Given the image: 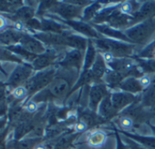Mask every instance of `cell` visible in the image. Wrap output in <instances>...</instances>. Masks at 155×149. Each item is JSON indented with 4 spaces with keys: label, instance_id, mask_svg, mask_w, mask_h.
Returning a JSON list of instances; mask_svg holds the SVG:
<instances>
[{
    "label": "cell",
    "instance_id": "obj_1",
    "mask_svg": "<svg viewBox=\"0 0 155 149\" xmlns=\"http://www.w3.org/2000/svg\"><path fill=\"white\" fill-rule=\"evenodd\" d=\"M98 51L110 52L115 55L116 58L133 57L135 51V45L126 43L120 40H115L101 36L98 39L92 40Z\"/></svg>",
    "mask_w": 155,
    "mask_h": 149
},
{
    "label": "cell",
    "instance_id": "obj_2",
    "mask_svg": "<svg viewBox=\"0 0 155 149\" xmlns=\"http://www.w3.org/2000/svg\"><path fill=\"white\" fill-rule=\"evenodd\" d=\"M123 32L133 45H147L155 35V18L136 24Z\"/></svg>",
    "mask_w": 155,
    "mask_h": 149
},
{
    "label": "cell",
    "instance_id": "obj_3",
    "mask_svg": "<svg viewBox=\"0 0 155 149\" xmlns=\"http://www.w3.org/2000/svg\"><path fill=\"white\" fill-rule=\"evenodd\" d=\"M108 67L115 72H118L127 78H141L144 73L139 67L137 62L133 57L116 58L111 64L108 65Z\"/></svg>",
    "mask_w": 155,
    "mask_h": 149
},
{
    "label": "cell",
    "instance_id": "obj_4",
    "mask_svg": "<svg viewBox=\"0 0 155 149\" xmlns=\"http://www.w3.org/2000/svg\"><path fill=\"white\" fill-rule=\"evenodd\" d=\"M120 115L131 118L134 122L135 128H139L144 124L148 125L150 120L155 116V112H153V110H149L143 107L140 102H137L128 106L126 109L120 112Z\"/></svg>",
    "mask_w": 155,
    "mask_h": 149
},
{
    "label": "cell",
    "instance_id": "obj_5",
    "mask_svg": "<svg viewBox=\"0 0 155 149\" xmlns=\"http://www.w3.org/2000/svg\"><path fill=\"white\" fill-rule=\"evenodd\" d=\"M110 94V89L103 82L91 85L88 94V107L94 112H98L101 103Z\"/></svg>",
    "mask_w": 155,
    "mask_h": 149
},
{
    "label": "cell",
    "instance_id": "obj_6",
    "mask_svg": "<svg viewBox=\"0 0 155 149\" xmlns=\"http://www.w3.org/2000/svg\"><path fill=\"white\" fill-rule=\"evenodd\" d=\"M85 52H82L78 49H70L68 51L59 63L62 68L68 70H76L79 73H81L83 68Z\"/></svg>",
    "mask_w": 155,
    "mask_h": 149
},
{
    "label": "cell",
    "instance_id": "obj_7",
    "mask_svg": "<svg viewBox=\"0 0 155 149\" xmlns=\"http://www.w3.org/2000/svg\"><path fill=\"white\" fill-rule=\"evenodd\" d=\"M85 8L72 5L67 1H64V2L57 3V6L54 8L53 11L58 14V16H60L61 17H63L65 21L81 20Z\"/></svg>",
    "mask_w": 155,
    "mask_h": 149
},
{
    "label": "cell",
    "instance_id": "obj_8",
    "mask_svg": "<svg viewBox=\"0 0 155 149\" xmlns=\"http://www.w3.org/2000/svg\"><path fill=\"white\" fill-rule=\"evenodd\" d=\"M64 23L68 28H70V30H73L74 32H77L79 35L89 39L94 40L103 36L90 23L84 22L82 20H69L64 21Z\"/></svg>",
    "mask_w": 155,
    "mask_h": 149
},
{
    "label": "cell",
    "instance_id": "obj_9",
    "mask_svg": "<svg viewBox=\"0 0 155 149\" xmlns=\"http://www.w3.org/2000/svg\"><path fill=\"white\" fill-rule=\"evenodd\" d=\"M110 98L115 109L118 111L119 114L132 104L140 102V95L135 96L123 91L111 92Z\"/></svg>",
    "mask_w": 155,
    "mask_h": 149
},
{
    "label": "cell",
    "instance_id": "obj_10",
    "mask_svg": "<svg viewBox=\"0 0 155 149\" xmlns=\"http://www.w3.org/2000/svg\"><path fill=\"white\" fill-rule=\"evenodd\" d=\"M155 18V2L146 1L142 2L140 8L132 16L133 26L143 21Z\"/></svg>",
    "mask_w": 155,
    "mask_h": 149
},
{
    "label": "cell",
    "instance_id": "obj_11",
    "mask_svg": "<svg viewBox=\"0 0 155 149\" xmlns=\"http://www.w3.org/2000/svg\"><path fill=\"white\" fill-rule=\"evenodd\" d=\"M79 120L85 122L89 129L108 123L102 116H101L98 114V112H94L91 110L89 107L79 108Z\"/></svg>",
    "mask_w": 155,
    "mask_h": 149
},
{
    "label": "cell",
    "instance_id": "obj_12",
    "mask_svg": "<svg viewBox=\"0 0 155 149\" xmlns=\"http://www.w3.org/2000/svg\"><path fill=\"white\" fill-rule=\"evenodd\" d=\"M108 70H109V67H108L107 64L105 63L101 54L100 52H98L96 60H95L92 67L89 70L91 76L92 78V80H93V84L102 83L103 78H104Z\"/></svg>",
    "mask_w": 155,
    "mask_h": 149
},
{
    "label": "cell",
    "instance_id": "obj_13",
    "mask_svg": "<svg viewBox=\"0 0 155 149\" xmlns=\"http://www.w3.org/2000/svg\"><path fill=\"white\" fill-rule=\"evenodd\" d=\"M101 36H105V37L108 38H111V39H115V40H120V41H123L126 43H130L132 44L130 39L127 37V36L124 34V32L122 30H119L116 28H113L108 25H92L91 24Z\"/></svg>",
    "mask_w": 155,
    "mask_h": 149
},
{
    "label": "cell",
    "instance_id": "obj_14",
    "mask_svg": "<svg viewBox=\"0 0 155 149\" xmlns=\"http://www.w3.org/2000/svg\"><path fill=\"white\" fill-rule=\"evenodd\" d=\"M98 114L101 116H102L107 122H110L113 118L119 116L120 114L115 109V107L112 104V101L110 98V94L107 97H105L102 100V102L101 103L99 109H98Z\"/></svg>",
    "mask_w": 155,
    "mask_h": 149
},
{
    "label": "cell",
    "instance_id": "obj_15",
    "mask_svg": "<svg viewBox=\"0 0 155 149\" xmlns=\"http://www.w3.org/2000/svg\"><path fill=\"white\" fill-rule=\"evenodd\" d=\"M118 89H120V91L131 94V95H135V96L140 95L144 90V88L141 87L139 81V78H125L121 82Z\"/></svg>",
    "mask_w": 155,
    "mask_h": 149
},
{
    "label": "cell",
    "instance_id": "obj_16",
    "mask_svg": "<svg viewBox=\"0 0 155 149\" xmlns=\"http://www.w3.org/2000/svg\"><path fill=\"white\" fill-rule=\"evenodd\" d=\"M140 105L149 109H155V79L150 87L145 88L140 94Z\"/></svg>",
    "mask_w": 155,
    "mask_h": 149
},
{
    "label": "cell",
    "instance_id": "obj_17",
    "mask_svg": "<svg viewBox=\"0 0 155 149\" xmlns=\"http://www.w3.org/2000/svg\"><path fill=\"white\" fill-rule=\"evenodd\" d=\"M112 2H101V1H97V2H93L91 5H90L89 7H87L84 9L83 12V16H82V21L87 22V23H91L92 22V20L95 18V17L97 16V14L105 7L110 5Z\"/></svg>",
    "mask_w": 155,
    "mask_h": 149
},
{
    "label": "cell",
    "instance_id": "obj_18",
    "mask_svg": "<svg viewBox=\"0 0 155 149\" xmlns=\"http://www.w3.org/2000/svg\"><path fill=\"white\" fill-rule=\"evenodd\" d=\"M98 52L99 51H98L97 47L95 46L92 39H89L87 50L85 52V56H84L83 68H82V71L81 72L89 71L92 67V65H93V64H94V62L96 60Z\"/></svg>",
    "mask_w": 155,
    "mask_h": 149
},
{
    "label": "cell",
    "instance_id": "obj_19",
    "mask_svg": "<svg viewBox=\"0 0 155 149\" xmlns=\"http://www.w3.org/2000/svg\"><path fill=\"white\" fill-rule=\"evenodd\" d=\"M124 79H125V77L123 74L109 68V70L107 71L105 77L103 78V83L108 87L110 90H113V89L119 88L120 85Z\"/></svg>",
    "mask_w": 155,
    "mask_h": 149
},
{
    "label": "cell",
    "instance_id": "obj_20",
    "mask_svg": "<svg viewBox=\"0 0 155 149\" xmlns=\"http://www.w3.org/2000/svg\"><path fill=\"white\" fill-rule=\"evenodd\" d=\"M87 141L88 144L91 147H101L107 141V134L102 130H93L89 134Z\"/></svg>",
    "mask_w": 155,
    "mask_h": 149
},
{
    "label": "cell",
    "instance_id": "obj_21",
    "mask_svg": "<svg viewBox=\"0 0 155 149\" xmlns=\"http://www.w3.org/2000/svg\"><path fill=\"white\" fill-rule=\"evenodd\" d=\"M124 135H126L128 138H130L133 141H137L140 143L144 147L147 149H155V137H150V136H142L138 135H132L126 131H120Z\"/></svg>",
    "mask_w": 155,
    "mask_h": 149
},
{
    "label": "cell",
    "instance_id": "obj_22",
    "mask_svg": "<svg viewBox=\"0 0 155 149\" xmlns=\"http://www.w3.org/2000/svg\"><path fill=\"white\" fill-rule=\"evenodd\" d=\"M133 58L144 74H155V59H144L136 56H133Z\"/></svg>",
    "mask_w": 155,
    "mask_h": 149
},
{
    "label": "cell",
    "instance_id": "obj_23",
    "mask_svg": "<svg viewBox=\"0 0 155 149\" xmlns=\"http://www.w3.org/2000/svg\"><path fill=\"white\" fill-rule=\"evenodd\" d=\"M141 3L142 2H136V1L120 2V11L122 14L126 15V16L132 17L133 14L138 11V9L140 8Z\"/></svg>",
    "mask_w": 155,
    "mask_h": 149
},
{
    "label": "cell",
    "instance_id": "obj_24",
    "mask_svg": "<svg viewBox=\"0 0 155 149\" xmlns=\"http://www.w3.org/2000/svg\"><path fill=\"white\" fill-rule=\"evenodd\" d=\"M154 52H155V38L134 56L139 58H144V59H153Z\"/></svg>",
    "mask_w": 155,
    "mask_h": 149
},
{
    "label": "cell",
    "instance_id": "obj_25",
    "mask_svg": "<svg viewBox=\"0 0 155 149\" xmlns=\"http://www.w3.org/2000/svg\"><path fill=\"white\" fill-rule=\"evenodd\" d=\"M118 124L122 131L128 132V131H130L133 128H135V125H134V122L132 121V119L128 116H125L119 115Z\"/></svg>",
    "mask_w": 155,
    "mask_h": 149
},
{
    "label": "cell",
    "instance_id": "obj_26",
    "mask_svg": "<svg viewBox=\"0 0 155 149\" xmlns=\"http://www.w3.org/2000/svg\"><path fill=\"white\" fill-rule=\"evenodd\" d=\"M12 95H13V97H14L15 98H17V99H23V98H25V97H27V95H28V89H27L25 87H22V86L18 87H16V88L13 90Z\"/></svg>",
    "mask_w": 155,
    "mask_h": 149
},
{
    "label": "cell",
    "instance_id": "obj_27",
    "mask_svg": "<svg viewBox=\"0 0 155 149\" xmlns=\"http://www.w3.org/2000/svg\"><path fill=\"white\" fill-rule=\"evenodd\" d=\"M89 129L87 124L81 120H79L78 122L75 123V125H73V130L76 134H81L85 131H87Z\"/></svg>",
    "mask_w": 155,
    "mask_h": 149
},
{
    "label": "cell",
    "instance_id": "obj_28",
    "mask_svg": "<svg viewBox=\"0 0 155 149\" xmlns=\"http://www.w3.org/2000/svg\"><path fill=\"white\" fill-rule=\"evenodd\" d=\"M139 81L141 85V87L145 89L147 88L148 87H150L151 85V83L153 82L151 77H150V74H144L143 76L141 78H139Z\"/></svg>",
    "mask_w": 155,
    "mask_h": 149
},
{
    "label": "cell",
    "instance_id": "obj_29",
    "mask_svg": "<svg viewBox=\"0 0 155 149\" xmlns=\"http://www.w3.org/2000/svg\"><path fill=\"white\" fill-rule=\"evenodd\" d=\"M25 110L29 114L36 113L38 110V105L34 100H29L25 106Z\"/></svg>",
    "mask_w": 155,
    "mask_h": 149
},
{
    "label": "cell",
    "instance_id": "obj_30",
    "mask_svg": "<svg viewBox=\"0 0 155 149\" xmlns=\"http://www.w3.org/2000/svg\"><path fill=\"white\" fill-rule=\"evenodd\" d=\"M99 52H100V51H99ZM100 53L101 54V55H102V57H103L105 63L107 64V65H110V64H111V63L116 59L115 55H112V54L110 53V52H100Z\"/></svg>",
    "mask_w": 155,
    "mask_h": 149
},
{
    "label": "cell",
    "instance_id": "obj_31",
    "mask_svg": "<svg viewBox=\"0 0 155 149\" xmlns=\"http://www.w3.org/2000/svg\"><path fill=\"white\" fill-rule=\"evenodd\" d=\"M56 58V55L54 54H50V55H45L39 62V65L41 66H44V65H49L54 59Z\"/></svg>",
    "mask_w": 155,
    "mask_h": 149
},
{
    "label": "cell",
    "instance_id": "obj_32",
    "mask_svg": "<svg viewBox=\"0 0 155 149\" xmlns=\"http://www.w3.org/2000/svg\"><path fill=\"white\" fill-rule=\"evenodd\" d=\"M13 27H14V29H15L17 32H19V33L24 32L25 29H26V26H25L24 22L21 21V20H17V21H15L14 24H13Z\"/></svg>",
    "mask_w": 155,
    "mask_h": 149
},
{
    "label": "cell",
    "instance_id": "obj_33",
    "mask_svg": "<svg viewBox=\"0 0 155 149\" xmlns=\"http://www.w3.org/2000/svg\"><path fill=\"white\" fill-rule=\"evenodd\" d=\"M125 141L127 142V144H129V146H130L131 149H146V148L141 147L140 144H138L136 142H134L133 140H131V139H130V138H126Z\"/></svg>",
    "mask_w": 155,
    "mask_h": 149
},
{
    "label": "cell",
    "instance_id": "obj_34",
    "mask_svg": "<svg viewBox=\"0 0 155 149\" xmlns=\"http://www.w3.org/2000/svg\"><path fill=\"white\" fill-rule=\"evenodd\" d=\"M8 19H7L5 17H3V16L0 15V31L4 30V29L8 27Z\"/></svg>",
    "mask_w": 155,
    "mask_h": 149
},
{
    "label": "cell",
    "instance_id": "obj_35",
    "mask_svg": "<svg viewBox=\"0 0 155 149\" xmlns=\"http://www.w3.org/2000/svg\"><path fill=\"white\" fill-rule=\"evenodd\" d=\"M34 149H48V148H47V146L44 145V144H38V145H37Z\"/></svg>",
    "mask_w": 155,
    "mask_h": 149
},
{
    "label": "cell",
    "instance_id": "obj_36",
    "mask_svg": "<svg viewBox=\"0 0 155 149\" xmlns=\"http://www.w3.org/2000/svg\"><path fill=\"white\" fill-rule=\"evenodd\" d=\"M148 125H150V128H151V130H152V131H153V133H154V134H155V125H150V123H149V124H148Z\"/></svg>",
    "mask_w": 155,
    "mask_h": 149
},
{
    "label": "cell",
    "instance_id": "obj_37",
    "mask_svg": "<svg viewBox=\"0 0 155 149\" xmlns=\"http://www.w3.org/2000/svg\"><path fill=\"white\" fill-rule=\"evenodd\" d=\"M153 59H155V52H154V54H153Z\"/></svg>",
    "mask_w": 155,
    "mask_h": 149
}]
</instances>
